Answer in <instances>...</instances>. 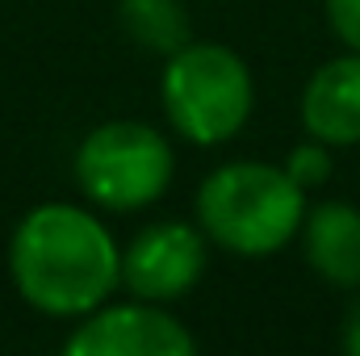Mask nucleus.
Returning a JSON list of instances; mask_svg holds the SVG:
<instances>
[{
  "mask_svg": "<svg viewBox=\"0 0 360 356\" xmlns=\"http://www.w3.org/2000/svg\"><path fill=\"white\" fill-rule=\"evenodd\" d=\"M8 272L34 310L84 319L117 289L122 248L89 210L42 201L17 222L8 239Z\"/></svg>",
  "mask_w": 360,
  "mask_h": 356,
  "instance_id": "obj_1",
  "label": "nucleus"
},
{
  "mask_svg": "<svg viewBox=\"0 0 360 356\" xmlns=\"http://www.w3.org/2000/svg\"><path fill=\"white\" fill-rule=\"evenodd\" d=\"M306 210V189L285 172V164H222L197 189V222L205 239L248 260L289 248L302 235Z\"/></svg>",
  "mask_w": 360,
  "mask_h": 356,
  "instance_id": "obj_2",
  "label": "nucleus"
},
{
  "mask_svg": "<svg viewBox=\"0 0 360 356\" xmlns=\"http://www.w3.org/2000/svg\"><path fill=\"white\" fill-rule=\"evenodd\" d=\"M160 101L168 122L197 147H218L235 139L252 117V72L222 42H184L168 55Z\"/></svg>",
  "mask_w": 360,
  "mask_h": 356,
  "instance_id": "obj_3",
  "label": "nucleus"
},
{
  "mask_svg": "<svg viewBox=\"0 0 360 356\" xmlns=\"http://www.w3.org/2000/svg\"><path fill=\"white\" fill-rule=\"evenodd\" d=\"M176 160L168 139L147 122H105L76 151V184L101 210L126 214L164 197Z\"/></svg>",
  "mask_w": 360,
  "mask_h": 356,
  "instance_id": "obj_4",
  "label": "nucleus"
},
{
  "mask_svg": "<svg viewBox=\"0 0 360 356\" xmlns=\"http://www.w3.org/2000/svg\"><path fill=\"white\" fill-rule=\"evenodd\" d=\"M197 340L164 310V302H126V306H96L84 323L68 336V356H188Z\"/></svg>",
  "mask_w": 360,
  "mask_h": 356,
  "instance_id": "obj_5",
  "label": "nucleus"
},
{
  "mask_svg": "<svg viewBox=\"0 0 360 356\" xmlns=\"http://www.w3.org/2000/svg\"><path fill=\"white\" fill-rule=\"evenodd\" d=\"M205 272V231L188 222H151L122 248V285L147 302H176Z\"/></svg>",
  "mask_w": 360,
  "mask_h": 356,
  "instance_id": "obj_6",
  "label": "nucleus"
},
{
  "mask_svg": "<svg viewBox=\"0 0 360 356\" xmlns=\"http://www.w3.org/2000/svg\"><path fill=\"white\" fill-rule=\"evenodd\" d=\"M302 126L310 139L327 147H356L360 143V51L335 55L302 89Z\"/></svg>",
  "mask_w": 360,
  "mask_h": 356,
  "instance_id": "obj_7",
  "label": "nucleus"
},
{
  "mask_svg": "<svg viewBox=\"0 0 360 356\" xmlns=\"http://www.w3.org/2000/svg\"><path fill=\"white\" fill-rule=\"evenodd\" d=\"M302 256L327 285L360 289V210L352 201H319L302 222Z\"/></svg>",
  "mask_w": 360,
  "mask_h": 356,
  "instance_id": "obj_8",
  "label": "nucleus"
},
{
  "mask_svg": "<svg viewBox=\"0 0 360 356\" xmlns=\"http://www.w3.org/2000/svg\"><path fill=\"white\" fill-rule=\"evenodd\" d=\"M117 21L139 46L164 55L188 42V13L180 0H117Z\"/></svg>",
  "mask_w": 360,
  "mask_h": 356,
  "instance_id": "obj_9",
  "label": "nucleus"
},
{
  "mask_svg": "<svg viewBox=\"0 0 360 356\" xmlns=\"http://www.w3.org/2000/svg\"><path fill=\"white\" fill-rule=\"evenodd\" d=\"M331 168H335V164H331V147L319 143V139H310V134H306V143H297V147L285 155V172L297 180L306 193L319 189V184H327V180H331Z\"/></svg>",
  "mask_w": 360,
  "mask_h": 356,
  "instance_id": "obj_10",
  "label": "nucleus"
},
{
  "mask_svg": "<svg viewBox=\"0 0 360 356\" xmlns=\"http://www.w3.org/2000/svg\"><path fill=\"white\" fill-rule=\"evenodd\" d=\"M323 8H327L331 34L348 51H360V0H323Z\"/></svg>",
  "mask_w": 360,
  "mask_h": 356,
  "instance_id": "obj_11",
  "label": "nucleus"
},
{
  "mask_svg": "<svg viewBox=\"0 0 360 356\" xmlns=\"http://www.w3.org/2000/svg\"><path fill=\"white\" fill-rule=\"evenodd\" d=\"M344 352L360 356V289L348 306V314H344Z\"/></svg>",
  "mask_w": 360,
  "mask_h": 356,
  "instance_id": "obj_12",
  "label": "nucleus"
}]
</instances>
